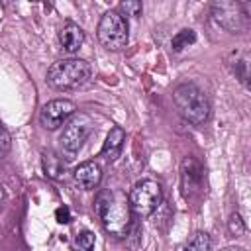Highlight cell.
<instances>
[{
    "label": "cell",
    "instance_id": "obj_16",
    "mask_svg": "<svg viewBox=\"0 0 251 251\" xmlns=\"http://www.w3.org/2000/svg\"><path fill=\"white\" fill-rule=\"evenodd\" d=\"M94 243H96V237L92 231L84 229L80 233H76L73 245H75V251H94Z\"/></svg>",
    "mask_w": 251,
    "mask_h": 251
},
{
    "label": "cell",
    "instance_id": "obj_14",
    "mask_svg": "<svg viewBox=\"0 0 251 251\" xmlns=\"http://www.w3.org/2000/svg\"><path fill=\"white\" fill-rule=\"evenodd\" d=\"M176 251H212V239L206 231H196L192 237L180 243Z\"/></svg>",
    "mask_w": 251,
    "mask_h": 251
},
{
    "label": "cell",
    "instance_id": "obj_19",
    "mask_svg": "<svg viewBox=\"0 0 251 251\" xmlns=\"http://www.w3.org/2000/svg\"><path fill=\"white\" fill-rule=\"evenodd\" d=\"M227 231H229L233 237L243 235V231H245V224H243V220H241L239 214L233 212V214L229 216V220H227Z\"/></svg>",
    "mask_w": 251,
    "mask_h": 251
},
{
    "label": "cell",
    "instance_id": "obj_21",
    "mask_svg": "<svg viewBox=\"0 0 251 251\" xmlns=\"http://www.w3.org/2000/svg\"><path fill=\"white\" fill-rule=\"evenodd\" d=\"M55 220H57L59 224H69V222H71V212H69V208H67V206H59V208L55 210Z\"/></svg>",
    "mask_w": 251,
    "mask_h": 251
},
{
    "label": "cell",
    "instance_id": "obj_11",
    "mask_svg": "<svg viewBox=\"0 0 251 251\" xmlns=\"http://www.w3.org/2000/svg\"><path fill=\"white\" fill-rule=\"evenodd\" d=\"M59 43L65 53H76L84 43V31L75 22H65L59 27Z\"/></svg>",
    "mask_w": 251,
    "mask_h": 251
},
{
    "label": "cell",
    "instance_id": "obj_4",
    "mask_svg": "<svg viewBox=\"0 0 251 251\" xmlns=\"http://www.w3.org/2000/svg\"><path fill=\"white\" fill-rule=\"evenodd\" d=\"M96 35L102 47H106L108 51H120L127 45L129 39L127 20L118 10H108L98 22Z\"/></svg>",
    "mask_w": 251,
    "mask_h": 251
},
{
    "label": "cell",
    "instance_id": "obj_6",
    "mask_svg": "<svg viewBox=\"0 0 251 251\" xmlns=\"http://www.w3.org/2000/svg\"><path fill=\"white\" fill-rule=\"evenodd\" d=\"M180 190L188 202H196L206 192V169L196 157H184L180 163Z\"/></svg>",
    "mask_w": 251,
    "mask_h": 251
},
{
    "label": "cell",
    "instance_id": "obj_2",
    "mask_svg": "<svg viewBox=\"0 0 251 251\" xmlns=\"http://www.w3.org/2000/svg\"><path fill=\"white\" fill-rule=\"evenodd\" d=\"M92 75L90 63L84 59L69 57V59H59L55 61L49 71H47V82L49 86L57 90H73L88 82Z\"/></svg>",
    "mask_w": 251,
    "mask_h": 251
},
{
    "label": "cell",
    "instance_id": "obj_18",
    "mask_svg": "<svg viewBox=\"0 0 251 251\" xmlns=\"http://www.w3.org/2000/svg\"><path fill=\"white\" fill-rule=\"evenodd\" d=\"M141 12H143V6H141V2H137V0H126V2L120 4V14H122L126 20H127V18H139Z\"/></svg>",
    "mask_w": 251,
    "mask_h": 251
},
{
    "label": "cell",
    "instance_id": "obj_20",
    "mask_svg": "<svg viewBox=\"0 0 251 251\" xmlns=\"http://www.w3.org/2000/svg\"><path fill=\"white\" fill-rule=\"evenodd\" d=\"M10 147H12V137H10V133L0 126V159L10 151Z\"/></svg>",
    "mask_w": 251,
    "mask_h": 251
},
{
    "label": "cell",
    "instance_id": "obj_5",
    "mask_svg": "<svg viewBox=\"0 0 251 251\" xmlns=\"http://www.w3.org/2000/svg\"><path fill=\"white\" fill-rule=\"evenodd\" d=\"M161 202H163V188L157 180H151V178L139 180L129 190V196H127L131 214H135L139 218L151 216L161 206Z\"/></svg>",
    "mask_w": 251,
    "mask_h": 251
},
{
    "label": "cell",
    "instance_id": "obj_22",
    "mask_svg": "<svg viewBox=\"0 0 251 251\" xmlns=\"http://www.w3.org/2000/svg\"><path fill=\"white\" fill-rule=\"evenodd\" d=\"M220 251H245L243 247H235V245H231V247H224V249H220Z\"/></svg>",
    "mask_w": 251,
    "mask_h": 251
},
{
    "label": "cell",
    "instance_id": "obj_12",
    "mask_svg": "<svg viewBox=\"0 0 251 251\" xmlns=\"http://www.w3.org/2000/svg\"><path fill=\"white\" fill-rule=\"evenodd\" d=\"M124 141H126V131H124L120 126H114V127H110V131H108V135H106V141H104L100 153H102L106 159H116V157L120 155L122 147H124Z\"/></svg>",
    "mask_w": 251,
    "mask_h": 251
},
{
    "label": "cell",
    "instance_id": "obj_13",
    "mask_svg": "<svg viewBox=\"0 0 251 251\" xmlns=\"http://www.w3.org/2000/svg\"><path fill=\"white\" fill-rule=\"evenodd\" d=\"M41 163H43V171L49 178L59 180V178L65 176V161L55 151H43L41 153Z\"/></svg>",
    "mask_w": 251,
    "mask_h": 251
},
{
    "label": "cell",
    "instance_id": "obj_8",
    "mask_svg": "<svg viewBox=\"0 0 251 251\" xmlns=\"http://www.w3.org/2000/svg\"><path fill=\"white\" fill-rule=\"evenodd\" d=\"M92 127H94V122H92V118L88 114H82V112L76 114L75 112L65 122V127H63L61 137H59L63 149L69 151V153H76L82 147V143L86 141V137L90 135Z\"/></svg>",
    "mask_w": 251,
    "mask_h": 251
},
{
    "label": "cell",
    "instance_id": "obj_10",
    "mask_svg": "<svg viewBox=\"0 0 251 251\" xmlns=\"http://www.w3.org/2000/svg\"><path fill=\"white\" fill-rule=\"evenodd\" d=\"M73 176H75V182L82 190H94V188H98V184L102 180V169L94 161H84L75 169Z\"/></svg>",
    "mask_w": 251,
    "mask_h": 251
},
{
    "label": "cell",
    "instance_id": "obj_9",
    "mask_svg": "<svg viewBox=\"0 0 251 251\" xmlns=\"http://www.w3.org/2000/svg\"><path fill=\"white\" fill-rule=\"evenodd\" d=\"M75 110H76V106L73 100H67V98L49 100L39 112V124L45 129H57L75 114Z\"/></svg>",
    "mask_w": 251,
    "mask_h": 251
},
{
    "label": "cell",
    "instance_id": "obj_15",
    "mask_svg": "<svg viewBox=\"0 0 251 251\" xmlns=\"http://www.w3.org/2000/svg\"><path fill=\"white\" fill-rule=\"evenodd\" d=\"M194 41H196V31L190 29V27H184V29H180V31H176V33L173 35L171 47H173V51L180 53V51H184L186 47H190Z\"/></svg>",
    "mask_w": 251,
    "mask_h": 251
},
{
    "label": "cell",
    "instance_id": "obj_7",
    "mask_svg": "<svg viewBox=\"0 0 251 251\" xmlns=\"http://www.w3.org/2000/svg\"><path fill=\"white\" fill-rule=\"evenodd\" d=\"M212 18L229 33H241L249 27V10L241 2H216L212 6Z\"/></svg>",
    "mask_w": 251,
    "mask_h": 251
},
{
    "label": "cell",
    "instance_id": "obj_17",
    "mask_svg": "<svg viewBox=\"0 0 251 251\" xmlns=\"http://www.w3.org/2000/svg\"><path fill=\"white\" fill-rule=\"evenodd\" d=\"M237 55H239L237 63H233V61H227V63H229V69L233 71V75H235L243 84H247V55H245V53H237Z\"/></svg>",
    "mask_w": 251,
    "mask_h": 251
},
{
    "label": "cell",
    "instance_id": "obj_1",
    "mask_svg": "<svg viewBox=\"0 0 251 251\" xmlns=\"http://www.w3.org/2000/svg\"><path fill=\"white\" fill-rule=\"evenodd\" d=\"M96 214L104 229L114 237H126L131 227V210L127 198L120 190H102L94 200Z\"/></svg>",
    "mask_w": 251,
    "mask_h": 251
},
{
    "label": "cell",
    "instance_id": "obj_3",
    "mask_svg": "<svg viewBox=\"0 0 251 251\" xmlns=\"http://www.w3.org/2000/svg\"><path fill=\"white\" fill-rule=\"evenodd\" d=\"M173 100L178 114L194 126H200L210 118V102L206 94L192 82L178 84L173 90Z\"/></svg>",
    "mask_w": 251,
    "mask_h": 251
}]
</instances>
